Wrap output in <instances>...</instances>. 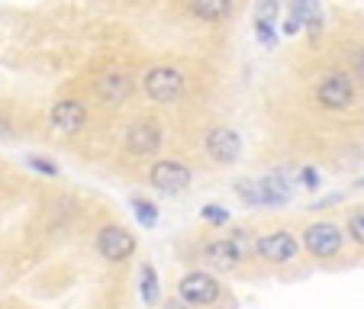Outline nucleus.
<instances>
[{
    "label": "nucleus",
    "mask_w": 364,
    "mask_h": 309,
    "mask_svg": "<svg viewBox=\"0 0 364 309\" xmlns=\"http://www.w3.org/2000/svg\"><path fill=\"white\" fill-rule=\"evenodd\" d=\"M355 71L361 75V81H364V52H358L355 55Z\"/></svg>",
    "instance_id": "nucleus-24"
},
{
    "label": "nucleus",
    "mask_w": 364,
    "mask_h": 309,
    "mask_svg": "<svg viewBox=\"0 0 364 309\" xmlns=\"http://www.w3.org/2000/svg\"><path fill=\"white\" fill-rule=\"evenodd\" d=\"M296 239L290 232H271V235H262V239L255 242V251H258V258H264V261L271 264H287L296 258Z\"/></svg>",
    "instance_id": "nucleus-7"
},
{
    "label": "nucleus",
    "mask_w": 364,
    "mask_h": 309,
    "mask_svg": "<svg viewBox=\"0 0 364 309\" xmlns=\"http://www.w3.org/2000/svg\"><path fill=\"white\" fill-rule=\"evenodd\" d=\"M181 90H184V75H181L178 68H151L149 75H145V94H149V100L155 103H171L181 97Z\"/></svg>",
    "instance_id": "nucleus-2"
},
{
    "label": "nucleus",
    "mask_w": 364,
    "mask_h": 309,
    "mask_svg": "<svg viewBox=\"0 0 364 309\" xmlns=\"http://www.w3.org/2000/svg\"><path fill=\"white\" fill-rule=\"evenodd\" d=\"M303 187H309V190H313V187H319V174L313 171V168H306V171H303Z\"/></svg>",
    "instance_id": "nucleus-23"
},
{
    "label": "nucleus",
    "mask_w": 364,
    "mask_h": 309,
    "mask_svg": "<svg viewBox=\"0 0 364 309\" xmlns=\"http://www.w3.org/2000/svg\"><path fill=\"white\" fill-rule=\"evenodd\" d=\"M290 13L300 20V26H306V33L313 39H319V33H323V10H319L316 0H294Z\"/></svg>",
    "instance_id": "nucleus-13"
},
{
    "label": "nucleus",
    "mask_w": 364,
    "mask_h": 309,
    "mask_svg": "<svg viewBox=\"0 0 364 309\" xmlns=\"http://www.w3.org/2000/svg\"><path fill=\"white\" fill-rule=\"evenodd\" d=\"M303 245L313 258H332L342 248V229L332 226V222H313V226L303 232Z\"/></svg>",
    "instance_id": "nucleus-5"
},
{
    "label": "nucleus",
    "mask_w": 364,
    "mask_h": 309,
    "mask_svg": "<svg viewBox=\"0 0 364 309\" xmlns=\"http://www.w3.org/2000/svg\"><path fill=\"white\" fill-rule=\"evenodd\" d=\"M151 187L161 193H184L191 187V168L178 165V161H159L151 168Z\"/></svg>",
    "instance_id": "nucleus-8"
},
{
    "label": "nucleus",
    "mask_w": 364,
    "mask_h": 309,
    "mask_svg": "<svg viewBox=\"0 0 364 309\" xmlns=\"http://www.w3.org/2000/svg\"><path fill=\"white\" fill-rule=\"evenodd\" d=\"M203 254H206V261H210V268H216V271H235L242 261V248L235 239L210 242V245L203 248Z\"/></svg>",
    "instance_id": "nucleus-11"
},
{
    "label": "nucleus",
    "mask_w": 364,
    "mask_h": 309,
    "mask_svg": "<svg viewBox=\"0 0 364 309\" xmlns=\"http://www.w3.org/2000/svg\"><path fill=\"white\" fill-rule=\"evenodd\" d=\"M29 168H36V171H42V174H58L55 165H48V161H42V158H29Z\"/></svg>",
    "instance_id": "nucleus-21"
},
{
    "label": "nucleus",
    "mask_w": 364,
    "mask_h": 309,
    "mask_svg": "<svg viewBox=\"0 0 364 309\" xmlns=\"http://www.w3.org/2000/svg\"><path fill=\"white\" fill-rule=\"evenodd\" d=\"M284 33H287V36H294V33H300V20H296V16L294 13H287V20H284Z\"/></svg>",
    "instance_id": "nucleus-22"
},
{
    "label": "nucleus",
    "mask_w": 364,
    "mask_h": 309,
    "mask_svg": "<svg viewBox=\"0 0 364 309\" xmlns=\"http://www.w3.org/2000/svg\"><path fill=\"white\" fill-rule=\"evenodd\" d=\"M255 193H258V206H277L290 200V187L281 178H262L255 180Z\"/></svg>",
    "instance_id": "nucleus-14"
},
{
    "label": "nucleus",
    "mask_w": 364,
    "mask_h": 309,
    "mask_svg": "<svg viewBox=\"0 0 364 309\" xmlns=\"http://www.w3.org/2000/svg\"><path fill=\"white\" fill-rule=\"evenodd\" d=\"M203 219H210V222H216V226H220V222H226V210H220V206H206Z\"/></svg>",
    "instance_id": "nucleus-20"
},
{
    "label": "nucleus",
    "mask_w": 364,
    "mask_h": 309,
    "mask_svg": "<svg viewBox=\"0 0 364 309\" xmlns=\"http://www.w3.org/2000/svg\"><path fill=\"white\" fill-rule=\"evenodd\" d=\"M159 145H161L159 123L142 119V123H132L129 129H126V148H129L132 155H151V151H159Z\"/></svg>",
    "instance_id": "nucleus-10"
},
{
    "label": "nucleus",
    "mask_w": 364,
    "mask_h": 309,
    "mask_svg": "<svg viewBox=\"0 0 364 309\" xmlns=\"http://www.w3.org/2000/svg\"><path fill=\"white\" fill-rule=\"evenodd\" d=\"M97 251L107 258V261H126L132 251H136V235L123 226H103L97 232Z\"/></svg>",
    "instance_id": "nucleus-4"
},
{
    "label": "nucleus",
    "mask_w": 364,
    "mask_h": 309,
    "mask_svg": "<svg viewBox=\"0 0 364 309\" xmlns=\"http://www.w3.org/2000/svg\"><path fill=\"white\" fill-rule=\"evenodd\" d=\"M277 20V0H262L255 10V26H274Z\"/></svg>",
    "instance_id": "nucleus-18"
},
{
    "label": "nucleus",
    "mask_w": 364,
    "mask_h": 309,
    "mask_svg": "<svg viewBox=\"0 0 364 309\" xmlns=\"http://www.w3.org/2000/svg\"><path fill=\"white\" fill-rule=\"evenodd\" d=\"M132 213L139 216V222H142L145 229H151V226H155V222H159V206L151 203V200L136 197V200H132Z\"/></svg>",
    "instance_id": "nucleus-17"
},
{
    "label": "nucleus",
    "mask_w": 364,
    "mask_h": 309,
    "mask_svg": "<svg viewBox=\"0 0 364 309\" xmlns=\"http://www.w3.org/2000/svg\"><path fill=\"white\" fill-rule=\"evenodd\" d=\"M139 277H142V303H145V306H155V303H159V296H161L155 268H149V264H145V268L139 271Z\"/></svg>",
    "instance_id": "nucleus-16"
},
{
    "label": "nucleus",
    "mask_w": 364,
    "mask_h": 309,
    "mask_svg": "<svg viewBox=\"0 0 364 309\" xmlns=\"http://www.w3.org/2000/svg\"><path fill=\"white\" fill-rule=\"evenodd\" d=\"M178 290L187 306H213V303L220 300V283H216V277L203 274V271H191V274L181 281Z\"/></svg>",
    "instance_id": "nucleus-3"
},
{
    "label": "nucleus",
    "mask_w": 364,
    "mask_h": 309,
    "mask_svg": "<svg viewBox=\"0 0 364 309\" xmlns=\"http://www.w3.org/2000/svg\"><path fill=\"white\" fill-rule=\"evenodd\" d=\"M316 100L323 110H348L355 103V84L348 75H326L316 87Z\"/></svg>",
    "instance_id": "nucleus-1"
},
{
    "label": "nucleus",
    "mask_w": 364,
    "mask_h": 309,
    "mask_svg": "<svg viewBox=\"0 0 364 309\" xmlns=\"http://www.w3.org/2000/svg\"><path fill=\"white\" fill-rule=\"evenodd\" d=\"M165 309H187V303L184 300H174V303H168Z\"/></svg>",
    "instance_id": "nucleus-25"
},
{
    "label": "nucleus",
    "mask_w": 364,
    "mask_h": 309,
    "mask_svg": "<svg viewBox=\"0 0 364 309\" xmlns=\"http://www.w3.org/2000/svg\"><path fill=\"white\" fill-rule=\"evenodd\" d=\"M206 151H210V158L220 161V165H232L239 161L242 155V139L235 129L229 126H216V129L206 132Z\"/></svg>",
    "instance_id": "nucleus-6"
},
{
    "label": "nucleus",
    "mask_w": 364,
    "mask_h": 309,
    "mask_svg": "<svg viewBox=\"0 0 364 309\" xmlns=\"http://www.w3.org/2000/svg\"><path fill=\"white\" fill-rule=\"evenodd\" d=\"M48 123H52V129L65 132V136H75V132H81L84 123H87V110H84V103H77V100H58L55 107H52V113H48Z\"/></svg>",
    "instance_id": "nucleus-9"
},
{
    "label": "nucleus",
    "mask_w": 364,
    "mask_h": 309,
    "mask_svg": "<svg viewBox=\"0 0 364 309\" xmlns=\"http://www.w3.org/2000/svg\"><path fill=\"white\" fill-rule=\"evenodd\" d=\"M345 232H348L351 239L358 242V245H364V210H355V213L348 216V226H345Z\"/></svg>",
    "instance_id": "nucleus-19"
},
{
    "label": "nucleus",
    "mask_w": 364,
    "mask_h": 309,
    "mask_svg": "<svg viewBox=\"0 0 364 309\" xmlns=\"http://www.w3.org/2000/svg\"><path fill=\"white\" fill-rule=\"evenodd\" d=\"M191 10H193V16H200L206 23H220L229 16L232 0H191Z\"/></svg>",
    "instance_id": "nucleus-15"
},
{
    "label": "nucleus",
    "mask_w": 364,
    "mask_h": 309,
    "mask_svg": "<svg viewBox=\"0 0 364 309\" xmlns=\"http://www.w3.org/2000/svg\"><path fill=\"white\" fill-rule=\"evenodd\" d=\"M97 94L107 103H123L126 97L132 94V77L123 75V71H110V75L97 77Z\"/></svg>",
    "instance_id": "nucleus-12"
}]
</instances>
